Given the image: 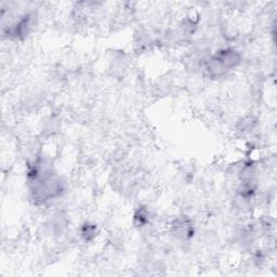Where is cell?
<instances>
[{
	"label": "cell",
	"instance_id": "cell-1",
	"mask_svg": "<svg viewBox=\"0 0 277 277\" xmlns=\"http://www.w3.org/2000/svg\"><path fill=\"white\" fill-rule=\"evenodd\" d=\"M241 63V55L234 49H222L208 60L206 70L211 78L224 76Z\"/></svg>",
	"mask_w": 277,
	"mask_h": 277
},
{
	"label": "cell",
	"instance_id": "cell-3",
	"mask_svg": "<svg viewBox=\"0 0 277 277\" xmlns=\"http://www.w3.org/2000/svg\"><path fill=\"white\" fill-rule=\"evenodd\" d=\"M135 219L138 220V225L139 226H143L145 225L147 222H149V213L145 210L144 208H141L140 210L135 214Z\"/></svg>",
	"mask_w": 277,
	"mask_h": 277
},
{
	"label": "cell",
	"instance_id": "cell-2",
	"mask_svg": "<svg viewBox=\"0 0 277 277\" xmlns=\"http://www.w3.org/2000/svg\"><path fill=\"white\" fill-rule=\"evenodd\" d=\"M172 227H174V233L181 239L189 238L192 236V233H193L192 224H190V222H188V221L185 219L178 220L177 223H175Z\"/></svg>",
	"mask_w": 277,
	"mask_h": 277
}]
</instances>
